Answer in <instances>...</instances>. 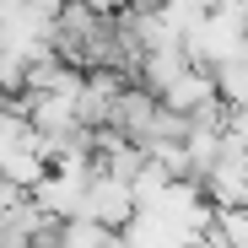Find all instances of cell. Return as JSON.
<instances>
[{
  "instance_id": "1",
  "label": "cell",
  "mask_w": 248,
  "mask_h": 248,
  "mask_svg": "<svg viewBox=\"0 0 248 248\" xmlns=\"http://www.w3.org/2000/svg\"><path fill=\"white\" fill-rule=\"evenodd\" d=\"M65 22H76V32H87L92 22H97V11L92 6H70V16ZM60 38H65V44H60V54H103V44H97V38H70V27H60Z\"/></svg>"
}]
</instances>
